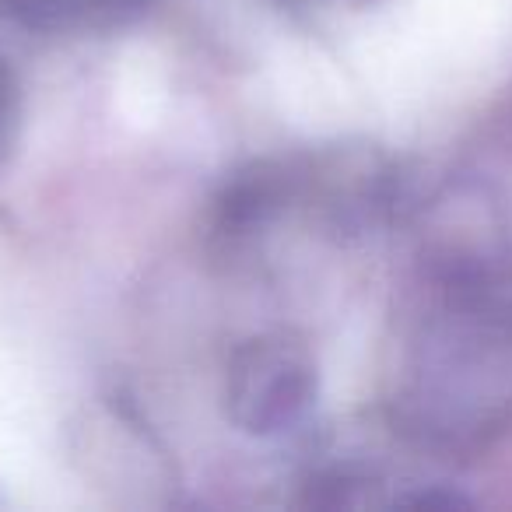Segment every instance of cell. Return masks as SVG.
I'll return each instance as SVG.
<instances>
[{"label": "cell", "mask_w": 512, "mask_h": 512, "mask_svg": "<svg viewBox=\"0 0 512 512\" xmlns=\"http://www.w3.org/2000/svg\"><path fill=\"white\" fill-rule=\"evenodd\" d=\"M414 411L442 435H484L512 404V306L488 278H456L418 334Z\"/></svg>", "instance_id": "1"}, {"label": "cell", "mask_w": 512, "mask_h": 512, "mask_svg": "<svg viewBox=\"0 0 512 512\" xmlns=\"http://www.w3.org/2000/svg\"><path fill=\"white\" fill-rule=\"evenodd\" d=\"M228 414L253 435L295 428L316 397V365L302 341L267 334L246 341L228 362Z\"/></svg>", "instance_id": "2"}, {"label": "cell", "mask_w": 512, "mask_h": 512, "mask_svg": "<svg viewBox=\"0 0 512 512\" xmlns=\"http://www.w3.org/2000/svg\"><path fill=\"white\" fill-rule=\"evenodd\" d=\"M18 130H22V88H18L11 67L0 57V162L15 148Z\"/></svg>", "instance_id": "3"}]
</instances>
